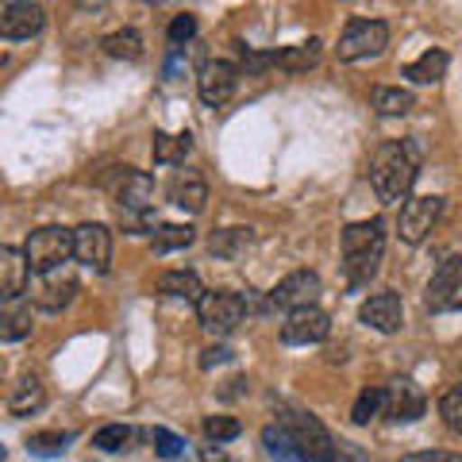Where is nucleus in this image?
Masks as SVG:
<instances>
[{
    "label": "nucleus",
    "mask_w": 462,
    "mask_h": 462,
    "mask_svg": "<svg viewBox=\"0 0 462 462\" xmlns=\"http://www.w3.org/2000/svg\"><path fill=\"white\" fill-rule=\"evenodd\" d=\"M205 436H208V443L239 439L243 436V424L236 420V416H205Z\"/></svg>",
    "instance_id": "obj_35"
},
{
    "label": "nucleus",
    "mask_w": 462,
    "mask_h": 462,
    "mask_svg": "<svg viewBox=\"0 0 462 462\" xmlns=\"http://www.w3.org/2000/svg\"><path fill=\"white\" fill-rule=\"evenodd\" d=\"M336 462H366V451L363 447H355V443H346V439H339L336 443Z\"/></svg>",
    "instance_id": "obj_39"
},
{
    "label": "nucleus",
    "mask_w": 462,
    "mask_h": 462,
    "mask_svg": "<svg viewBox=\"0 0 462 462\" xmlns=\"http://www.w3.org/2000/svg\"><path fill=\"white\" fill-rule=\"evenodd\" d=\"M100 47H105L108 58H120V62H135V58H143V35L135 32V27H120V32H112L100 39Z\"/></svg>",
    "instance_id": "obj_29"
},
{
    "label": "nucleus",
    "mask_w": 462,
    "mask_h": 462,
    "mask_svg": "<svg viewBox=\"0 0 462 462\" xmlns=\"http://www.w3.org/2000/svg\"><path fill=\"white\" fill-rule=\"evenodd\" d=\"M247 316H251L247 293H231V289H212L197 305V320L208 336H231Z\"/></svg>",
    "instance_id": "obj_4"
},
{
    "label": "nucleus",
    "mask_w": 462,
    "mask_h": 462,
    "mask_svg": "<svg viewBox=\"0 0 462 462\" xmlns=\"http://www.w3.org/2000/svg\"><path fill=\"white\" fill-rule=\"evenodd\" d=\"M197 239V231L189 224H158L151 231V247L154 254H170V251H185Z\"/></svg>",
    "instance_id": "obj_28"
},
{
    "label": "nucleus",
    "mask_w": 462,
    "mask_h": 462,
    "mask_svg": "<svg viewBox=\"0 0 462 462\" xmlns=\"http://www.w3.org/2000/svg\"><path fill=\"white\" fill-rule=\"evenodd\" d=\"M382 412H385V389L366 385L363 393H358L355 409H351V420H355V424H370L374 416H382Z\"/></svg>",
    "instance_id": "obj_31"
},
{
    "label": "nucleus",
    "mask_w": 462,
    "mask_h": 462,
    "mask_svg": "<svg viewBox=\"0 0 462 462\" xmlns=\"http://www.w3.org/2000/svg\"><path fill=\"white\" fill-rule=\"evenodd\" d=\"M239 69L247 78H258L263 69H270V66H278V51H251V47H239Z\"/></svg>",
    "instance_id": "obj_36"
},
{
    "label": "nucleus",
    "mask_w": 462,
    "mask_h": 462,
    "mask_svg": "<svg viewBox=\"0 0 462 462\" xmlns=\"http://www.w3.org/2000/svg\"><path fill=\"white\" fill-rule=\"evenodd\" d=\"M389 47V27L382 20H351L339 35V62H363V58H374Z\"/></svg>",
    "instance_id": "obj_7"
},
{
    "label": "nucleus",
    "mask_w": 462,
    "mask_h": 462,
    "mask_svg": "<svg viewBox=\"0 0 462 462\" xmlns=\"http://www.w3.org/2000/svg\"><path fill=\"white\" fill-rule=\"evenodd\" d=\"M47 27V12H42L35 0H20V5H5V16H0V35L8 42L32 39Z\"/></svg>",
    "instance_id": "obj_16"
},
{
    "label": "nucleus",
    "mask_w": 462,
    "mask_h": 462,
    "mask_svg": "<svg viewBox=\"0 0 462 462\" xmlns=\"http://www.w3.org/2000/svg\"><path fill=\"white\" fill-rule=\"evenodd\" d=\"M151 443H154V451L162 455V458H181L185 455V439L173 436L170 428H154L151 431Z\"/></svg>",
    "instance_id": "obj_37"
},
{
    "label": "nucleus",
    "mask_w": 462,
    "mask_h": 462,
    "mask_svg": "<svg viewBox=\"0 0 462 462\" xmlns=\"http://www.w3.org/2000/svg\"><path fill=\"white\" fill-rule=\"evenodd\" d=\"M278 424L289 428V436H293L297 443V455L300 462H336V436L316 420L312 412L305 409H289V404H282L278 409Z\"/></svg>",
    "instance_id": "obj_3"
},
{
    "label": "nucleus",
    "mask_w": 462,
    "mask_h": 462,
    "mask_svg": "<svg viewBox=\"0 0 462 462\" xmlns=\"http://www.w3.org/2000/svg\"><path fill=\"white\" fill-rule=\"evenodd\" d=\"M69 439H74L69 431H35V436L27 439V451L39 455V458H51V455H58V451H66Z\"/></svg>",
    "instance_id": "obj_33"
},
{
    "label": "nucleus",
    "mask_w": 462,
    "mask_h": 462,
    "mask_svg": "<svg viewBox=\"0 0 462 462\" xmlns=\"http://www.w3.org/2000/svg\"><path fill=\"white\" fill-rule=\"evenodd\" d=\"M200 462H227V455L220 451V443H216V447H200Z\"/></svg>",
    "instance_id": "obj_42"
},
{
    "label": "nucleus",
    "mask_w": 462,
    "mask_h": 462,
    "mask_svg": "<svg viewBox=\"0 0 462 462\" xmlns=\"http://www.w3.org/2000/svg\"><path fill=\"white\" fill-rule=\"evenodd\" d=\"M428 312H462V258H443L424 289Z\"/></svg>",
    "instance_id": "obj_8"
},
{
    "label": "nucleus",
    "mask_w": 462,
    "mask_h": 462,
    "mask_svg": "<svg viewBox=\"0 0 462 462\" xmlns=\"http://www.w3.org/2000/svg\"><path fill=\"white\" fill-rule=\"evenodd\" d=\"M370 108L378 116H404L416 108V97L409 89H401V85H378L370 93Z\"/></svg>",
    "instance_id": "obj_27"
},
{
    "label": "nucleus",
    "mask_w": 462,
    "mask_h": 462,
    "mask_svg": "<svg viewBox=\"0 0 462 462\" xmlns=\"http://www.w3.org/2000/svg\"><path fill=\"white\" fill-rule=\"evenodd\" d=\"M27 278H32V263L27 254L16 247H0V297L12 300V297H23Z\"/></svg>",
    "instance_id": "obj_19"
},
{
    "label": "nucleus",
    "mask_w": 462,
    "mask_h": 462,
    "mask_svg": "<svg viewBox=\"0 0 462 462\" xmlns=\"http://www.w3.org/2000/svg\"><path fill=\"white\" fill-rule=\"evenodd\" d=\"M251 247H254V231L251 227H224V231H216V236L208 239V251L216 258H227V263H239Z\"/></svg>",
    "instance_id": "obj_22"
},
{
    "label": "nucleus",
    "mask_w": 462,
    "mask_h": 462,
    "mask_svg": "<svg viewBox=\"0 0 462 462\" xmlns=\"http://www.w3.org/2000/svg\"><path fill=\"white\" fill-rule=\"evenodd\" d=\"M401 462H462V455H455V451H424V455H404Z\"/></svg>",
    "instance_id": "obj_40"
},
{
    "label": "nucleus",
    "mask_w": 462,
    "mask_h": 462,
    "mask_svg": "<svg viewBox=\"0 0 462 462\" xmlns=\"http://www.w3.org/2000/svg\"><path fill=\"white\" fill-rule=\"evenodd\" d=\"M78 8H105V0H78Z\"/></svg>",
    "instance_id": "obj_43"
},
{
    "label": "nucleus",
    "mask_w": 462,
    "mask_h": 462,
    "mask_svg": "<svg viewBox=\"0 0 462 462\" xmlns=\"http://www.w3.org/2000/svg\"><path fill=\"white\" fill-rule=\"evenodd\" d=\"M439 212H443V197H409L401 205V220H397V231L404 243H424L431 236V227L439 224Z\"/></svg>",
    "instance_id": "obj_9"
},
{
    "label": "nucleus",
    "mask_w": 462,
    "mask_h": 462,
    "mask_svg": "<svg viewBox=\"0 0 462 462\" xmlns=\"http://www.w3.org/2000/svg\"><path fill=\"white\" fill-rule=\"evenodd\" d=\"M151 151H154V162L158 166H185V158H189V151H193V135L189 132H178V135L154 132Z\"/></svg>",
    "instance_id": "obj_24"
},
{
    "label": "nucleus",
    "mask_w": 462,
    "mask_h": 462,
    "mask_svg": "<svg viewBox=\"0 0 462 462\" xmlns=\"http://www.w3.org/2000/svg\"><path fill=\"white\" fill-rule=\"evenodd\" d=\"M32 336V300L12 297L5 305V316H0V339L5 343H20Z\"/></svg>",
    "instance_id": "obj_23"
},
{
    "label": "nucleus",
    "mask_w": 462,
    "mask_h": 462,
    "mask_svg": "<svg viewBox=\"0 0 462 462\" xmlns=\"http://www.w3.org/2000/svg\"><path fill=\"white\" fill-rule=\"evenodd\" d=\"M74 258L81 266L105 273L112 263V231L105 224H81L74 227Z\"/></svg>",
    "instance_id": "obj_14"
},
{
    "label": "nucleus",
    "mask_w": 462,
    "mask_h": 462,
    "mask_svg": "<svg viewBox=\"0 0 462 462\" xmlns=\"http://www.w3.org/2000/svg\"><path fill=\"white\" fill-rule=\"evenodd\" d=\"M424 412H428V397H424V389L416 385L412 378L389 382V389H385V416H389V420L412 424V420H420Z\"/></svg>",
    "instance_id": "obj_15"
},
{
    "label": "nucleus",
    "mask_w": 462,
    "mask_h": 462,
    "mask_svg": "<svg viewBox=\"0 0 462 462\" xmlns=\"http://www.w3.org/2000/svg\"><path fill=\"white\" fill-rule=\"evenodd\" d=\"M320 293H324L320 273H312V270H293V273H285V278L270 289V305L293 312V309L316 305V297H320Z\"/></svg>",
    "instance_id": "obj_10"
},
{
    "label": "nucleus",
    "mask_w": 462,
    "mask_h": 462,
    "mask_svg": "<svg viewBox=\"0 0 462 462\" xmlns=\"http://www.w3.org/2000/svg\"><path fill=\"white\" fill-rule=\"evenodd\" d=\"M105 189L116 205H120V212H151V205H154V178L147 170L116 166L105 178Z\"/></svg>",
    "instance_id": "obj_6"
},
{
    "label": "nucleus",
    "mask_w": 462,
    "mask_h": 462,
    "mask_svg": "<svg viewBox=\"0 0 462 462\" xmlns=\"http://www.w3.org/2000/svg\"><path fill=\"white\" fill-rule=\"evenodd\" d=\"M81 293V285L74 273H62V270H51V273H39V282L32 289V305L42 312H62L74 305V297Z\"/></svg>",
    "instance_id": "obj_13"
},
{
    "label": "nucleus",
    "mask_w": 462,
    "mask_h": 462,
    "mask_svg": "<svg viewBox=\"0 0 462 462\" xmlns=\"http://www.w3.org/2000/svg\"><path fill=\"white\" fill-rule=\"evenodd\" d=\"M132 436H135V431L132 428H127V424H105V428H97L93 431V447H97V451H124V447L127 443H132Z\"/></svg>",
    "instance_id": "obj_32"
},
{
    "label": "nucleus",
    "mask_w": 462,
    "mask_h": 462,
    "mask_svg": "<svg viewBox=\"0 0 462 462\" xmlns=\"http://www.w3.org/2000/svg\"><path fill=\"white\" fill-rule=\"evenodd\" d=\"M439 416H443V424L451 428L455 436H462V385L443 389V397H439Z\"/></svg>",
    "instance_id": "obj_34"
},
{
    "label": "nucleus",
    "mask_w": 462,
    "mask_h": 462,
    "mask_svg": "<svg viewBox=\"0 0 462 462\" xmlns=\"http://www.w3.org/2000/svg\"><path fill=\"white\" fill-rule=\"evenodd\" d=\"M263 447H266V455L278 458V462H300L297 443H293V436H289L285 424H266L263 428Z\"/></svg>",
    "instance_id": "obj_30"
},
{
    "label": "nucleus",
    "mask_w": 462,
    "mask_h": 462,
    "mask_svg": "<svg viewBox=\"0 0 462 462\" xmlns=\"http://www.w3.org/2000/svg\"><path fill=\"white\" fill-rule=\"evenodd\" d=\"M385 258V220L382 216H370V220L346 224L343 227V270L351 285L370 282L374 273L382 270Z\"/></svg>",
    "instance_id": "obj_2"
},
{
    "label": "nucleus",
    "mask_w": 462,
    "mask_h": 462,
    "mask_svg": "<svg viewBox=\"0 0 462 462\" xmlns=\"http://www.w3.org/2000/svg\"><path fill=\"white\" fill-rule=\"evenodd\" d=\"M158 297H173V300H189V305H200V297L208 293L205 285H200V278L193 270H166V273H158Z\"/></svg>",
    "instance_id": "obj_20"
},
{
    "label": "nucleus",
    "mask_w": 462,
    "mask_h": 462,
    "mask_svg": "<svg viewBox=\"0 0 462 462\" xmlns=\"http://www.w3.org/2000/svg\"><path fill=\"white\" fill-rule=\"evenodd\" d=\"M23 254L32 263V273H51V270H62V263L74 258V231L66 227H39L27 236L23 243Z\"/></svg>",
    "instance_id": "obj_5"
},
{
    "label": "nucleus",
    "mask_w": 462,
    "mask_h": 462,
    "mask_svg": "<svg viewBox=\"0 0 462 462\" xmlns=\"http://www.w3.org/2000/svg\"><path fill=\"white\" fill-rule=\"evenodd\" d=\"M236 85H239V69L231 62H224V58H212V62H205L197 74V93L208 108L227 105V100L236 97Z\"/></svg>",
    "instance_id": "obj_12"
},
{
    "label": "nucleus",
    "mask_w": 462,
    "mask_h": 462,
    "mask_svg": "<svg viewBox=\"0 0 462 462\" xmlns=\"http://www.w3.org/2000/svg\"><path fill=\"white\" fill-rule=\"evenodd\" d=\"M320 39H305L297 42V47H285L278 51V69H285V74H309V69L320 62Z\"/></svg>",
    "instance_id": "obj_26"
},
{
    "label": "nucleus",
    "mask_w": 462,
    "mask_h": 462,
    "mask_svg": "<svg viewBox=\"0 0 462 462\" xmlns=\"http://www.w3.org/2000/svg\"><path fill=\"white\" fill-rule=\"evenodd\" d=\"M447 66H451V58H447V51L431 47V51H424L420 58H416V62L404 66V78L416 81V85H436V81H443V78H447Z\"/></svg>",
    "instance_id": "obj_25"
},
{
    "label": "nucleus",
    "mask_w": 462,
    "mask_h": 462,
    "mask_svg": "<svg viewBox=\"0 0 462 462\" xmlns=\"http://www.w3.org/2000/svg\"><path fill=\"white\" fill-rule=\"evenodd\" d=\"M193 35H197V16H189V12L173 16V23H170V47H189Z\"/></svg>",
    "instance_id": "obj_38"
},
{
    "label": "nucleus",
    "mask_w": 462,
    "mask_h": 462,
    "mask_svg": "<svg viewBox=\"0 0 462 462\" xmlns=\"http://www.w3.org/2000/svg\"><path fill=\"white\" fill-rule=\"evenodd\" d=\"M42 404H47V389H42V382L35 378V374H23L8 393V412L12 416H35Z\"/></svg>",
    "instance_id": "obj_21"
},
{
    "label": "nucleus",
    "mask_w": 462,
    "mask_h": 462,
    "mask_svg": "<svg viewBox=\"0 0 462 462\" xmlns=\"http://www.w3.org/2000/svg\"><path fill=\"white\" fill-rule=\"evenodd\" d=\"M170 205L173 208H181V212H205L208 205V185L205 178H200L197 170H178L173 173V181H170Z\"/></svg>",
    "instance_id": "obj_18"
},
{
    "label": "nucleus",
    "mask_w": 462,
    "mask_h": 462,
    "mask_svg": "<svg viewBox=\"0 0 462 462\" xmlns=\"http://www.w3.org/2000/svg\"><path fill=\"white\" fill-rule=\"evenodd\" d=\"M328 331H331V316L324 309H293L285 316V324H282V343L289 346H312V343H324L328 339Z\"/></svg>",
    "instance_id": "obj_11"
},
{
    "label": "nucleus",
    "mask_w": 462,
    "mask_h": 462,
    "mask_svg": "<svg viewBox=\"0 0 462 462\" xmlns=\"http://www.w3.org/2000/svg\"><path fill=\"white\" fill-rule=\"evenodd\" d=\"M416 173H420V151L416 143L401 139V143H382L370 158V185L378 193L382 205H401L409 200Z\"/></svg>",
    "instance_id": "obj_1"
},
{
    "label": "nucleus",
    "mask_w": 462,
    "mask_h": 462,
    "mask_svg": "<svg viewBox=\"0 0 462 462\" xmlns=\"http://www.w3.org/2000/svg\"><path fill=\"white\" fill-rule=\"evenodd\" d=\"M358 320L374 331H382V336H393V331H401V324H404V305H401L397 293H374L363 300Z\"/></svg>",
    "instance_id": "obj_17"
},
{
    "label": "nucleus",
    "mask_w": 462,
    "mask_h": 462,
    "mask_svg": "<svg viewBox=\"0 0 462 462\" xmlns=\"http://www.w3.org/2000/svg\"><path fill=\"white\" fill-rule=\"evenodd\" d=\"M224 363H231V351H227V346H208V351L200 355V366H205V370L224 366Z\"/></svg>",
    "instance_id": "obj_41"
},
{
    "label": "nucleus",
    "mask_w": 462,
    "mask_h": 462,
    "mask_svg": "<svg viewBox=\"0 0 462 462\" xmlns=\"http://www.w3.org/2000/svg\"><path fill=\"white\" fill-rule=\"evenodd\" d=\"M5 5H20V0H5Z\"/></svg>",
    "instance_id": "obj_44"
}]
</instances>
